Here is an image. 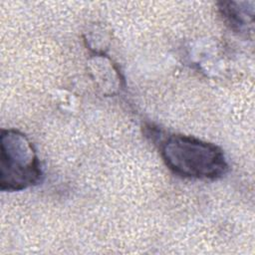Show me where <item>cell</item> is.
I'll list each match as a JSON object with an SVG mask.
<instances>
[{
  "instance_id": "3957f363",
  "label": "cell",
  "mask_w": 255,
  "mask_h": 255,
  "mask_svg": "<svg viewBox=\"0 0 255 255\" xmlns=\"http://www.w3.org/2000/svg\"><path fill=\"white\" fill-rule=\"evenodd\" d=\"M247 2H220L219 12L226 25L236 33L247 34L249 25H253L254 9L247 8Z\"/></svg>"
},
{
  "instance_id": "7a4b0ae2",
  "label": "cell",
  "mask_w": 255,
  "mask_h": 255,
  "mask_svg": "<svg viewBox=\"0 0 255 255\" xmlns=\"http://www.w3.org/2000/svg\"><path fill=\"white\" fill-rule=\"evenodd\" d=\"M0 189L21 191L40 183L43 171L30 139L15 128H2L0 135Z\"/></svg>"
},
{
  "instance_id": "6da1fadb",
  "label": "cell",
  "mask_w": 255,
  "mask_h": 255,
  "mask_svg": "<svg viewBox=\"0 0 255 255\" xmlns=\"http://www.w3.org/2000/svg\"><path fill=\"white\" fill-rule=\"evenodd\" d=\"M158 149L167 168L181 177L214 180L229 168L221 147L192 135H166L159 140Z\"/></svg>"
}]
</instances>
